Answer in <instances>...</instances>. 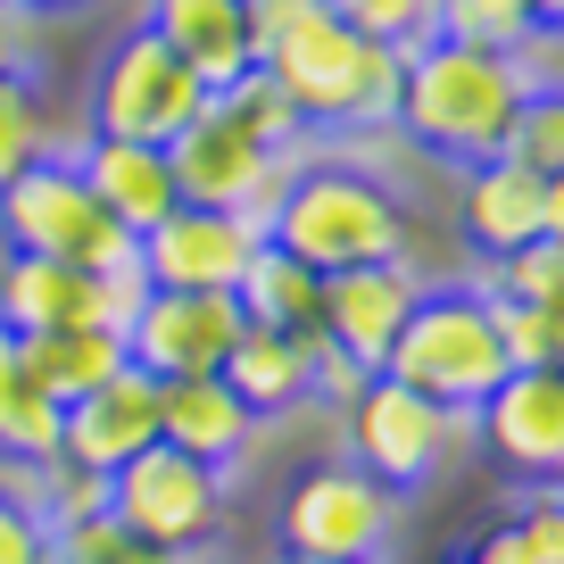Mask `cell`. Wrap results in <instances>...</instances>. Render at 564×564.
<instances>
[{
    "label": "cell",
    "mask_w": 564,
    "mask_h": 564,
    "mask_svg": "<svg viewBox=\"0 0 564 564\" xmlns=\"http://www.w3.org/2000/svg\"><path fill=\"white\" fill-rule=\"evenodd\" d=\"M274 564H324V556H274Z\"/></svg>",
    "instance_id": "60d3db41"
},
{
    "label": "cell",
    "mask_w": 564,
    "mask_h": 564,
    "mask_svg": "<svg viewBox=\"0 0 564 564\" xmlns=\"http://www.w3.org/2000/svg\"><path fill=\"white\" fill-rule=\"evenodd\" d=\"M241 340V300L232 291H150L124 324V357H133L150 382H192L216 373Z\"/></svg>",
    "instance_id": "8fae6325"
},
{
    "label": "cell",
    "mask_w": 564,
    "mask_h": 564,
    "mask_svg": "<svg viewBox=\"0 0 564 564\" xmlns=\"http://www.w3.org/2000/svg\"><path fill=\"white\" fill-rule=\"evenodd\" d=\"M316 340L324 333H265V324H241V340H232V357L216 373H225V390L258 423H274V415H291V406L316 399Z\"/></svg>",
    "instance_id": "d6986e66"
},
{
    "label": "cell",
    "mask_w": 564,
    "mask_h": 564,
    "mask_svg": "<svg viewBox=\"0 0 564 564\" xmlns=\"http://www.w3.org/2000/svg\"><path fill=\"white\" fill-rule=\"evenodd\" d=\"M316 9H324V0H241V18H249V51H274V42H291V34H300V25L307 18H316Z\"/></svg>",
    "instance_id": "d6a6232c"
},
{
    "label": "cell",
    "mask_w": 564,
    "mask_h": 564,
    "mask_svg": "<svg viewBox=\"0 0 564 564\" xmlns=\"http://www.w3.org/2000/svg\"><path fill=\"white\" fill-rule=\"evenodd\" d=\"M25 357H34L42 390H51L58 406L84 399V390H100L108 373L133 366V357H124V333H108V324H75V333H34V340H25Z\"/></svg>",
    "instance_id": "cb8c5ba5"
},
{
    "label": "cell",
    "mask_w": 564,
    "mask_h": 564,
    "mask_svg": "<svg viewBox=\"0 0 564 564\" xmlns=\"http://www.w3.org/2000/svg\"><path fill=\"white\" fill-rule=\"evenodd\" d=\"M141 25H150V34H159V42H166V51H175L208 91L241 84V75L258 67L241 0H150V9H141Z\"/></svg>",
    "instance_id": "ffe728a7"
},
{
    "label": "cell",
    "mask_w": 564,
    "mask_h": 564,
    "mask_svg": "<svg viewBox=\"0 0 564 564\" xmlns=\"http://www.w3.org/2000/svg\"><path fill=\"white\" fill-rule=\"evenodd\" d=\"M465 564H564V490H531L498 531L465 547Z\"/></svg>",
    "instance_id": "d4e9b609"
},
{
    "label": "cell",
    "mask_w": 564,
    "mask_h": 564,
    "mask_svg": "<svg viewBox=\"0 0 564 564\" xmlns=\"http://www.w3.org/2000/svg\"><path fill=\"white\" fill-rule=\"evenodd\" d=\"M265 241L291 249L316 274H340V265H373V258H406V208L382 175L340 159H300L291 166V192H282Z\"/></svg>",
    "instance_id": "3957f363"
},
{
    "label": "cell",
    "mask_w": 564,
    "mask_h": 564,
    "mask_svg": "<svg viewBox=\"0 0 564 564\" xmlns=\"http://www.w3.org/2000/svg\"><path fill=\"white\" fill-rule=\"evenodd\" d=\"M382 373L406 382V390H423V399L457 406V415H474V406L514 373L507 349H498L490 291H474V282H423V300H415V316L399 324Z\"/></svg>",
    "instance_id": "277c9868"
},
{
    "label": "cell",
    "mask_w": 564,
    "mask_h": 564,
    "mask_svg": "<svg viewBox=\"0 0 564 564\" xmlns=\"http://www.w3.org/2000/svg\"><path fill=\"white\" fill-rule=\"evenodd\" d=\"M232 300H241V324H265V333H324L316 307H324V274L300 265L291 249L258 241V258L241 265L232 282Z\"/></svg>",
    "instance_id": "7402d4cb"
},
{
    "label": "cell",
    "mask_w": 564,
    "mask_h": 564,
    "mask_svg": "<svg viewBox=\"0 0 564 564\" xmlns=\"http://www.w3.org/2000/svg\"><path fill=\"white\" fill-rule=\"evenodd\" d=\"M547 241H564V175H547V216H540Z\"/></svg>",
    "instance_id": "74e56055"
},
{
    "label": "cell",
    "mask_w": 564,
    "mask_h": 564,
    "mask_svg": "<svg viewBox=\"0 0 564 564\" xmlns=\"http://www.w3.org/2000/svg\"><path fill=\"white\" fill-rule=\"evenodd\" d=\"M531 91V67L514 51H474V42H415L406 51V84H399V124L423 150V159H448V166H481L507 150L514 133V108Z\"/></svg>",
    "instance_id": "6da1fadb"
},
{
    "label": "cell",
    "mask_w": 564,
    "mask_h": 564,
    "mask_svg": "<svg viewBox=\"0 0 564 564\" xmlns=\"http://www.w3.org/2000/svg\"><path fill=\"white\" fill-rule=\"evenodd\" d=\"M216 108H225L232 124H241L249 141H265V150H307V124H300V108H291V91L274 84L265 67H249L241 84H225V91H208Z\"/></svg>",
    "instance_id": "4316f807"
},
{
    "label": "cell",
    "mask_w": 564,
    "mask_h": 564,
    "mask_svg": "<svg viewBox=\"0 0 564 564\" xmlns=\"http://www.w3.org/2000/svg\"><path fill=\"white\" fill-rule=\"evenodd\" d=\"M0 564H51V531H42V514L25 507V498L0 490Z\"/></svg>",
    "instance_id": "1f68e13d"
},
{
    "label": "cell",
    "mask_w": 564,
    "mask_h": 564,
    "mask_svg": "<svg viewBox=\"0 0 564 564\" xmlns=\"http://www.w3.org/2000/svg\"><path fill=\"white\" fill-rule=\"evenodd\" d=\"M531 9V34H564V0H523Z\"/></svg>",
    "instance_id": "f35d334b"
},
{
    "label": "cell",
    "mask_w": 564,
    "mask_h": 564,
    "mask_svg": "<svg viewBox=\"0 0 564 564\" xmlns=\"http://www.w3.org/2000/svg\"><path fill=\"white\" fill-rule=\"evenodd\" d=\"M540 216H547V175L514 159H481L465 166V199H457V225L481 258H507V249L540 241Z\"/></svg>",
    "instance_id": "44dd1931"
},
{
    "label": "cell",
    "mask_w": 564,
    "mask_h": 564,
    "mask_svg": "<svg viewBox=\"0 0 564 564\" xmlns=\"http://www.w3.org/2000/svg\"><path fill=\"white\" fill-rule=\"evenodd\" d=\"M34 75V9H0V84Z\"/></svg>",
    "instance_id": "e575fe53"
},
{
    "label": "cell",
    "mask_w": 564,
    "mask_h": 564,
    "mask_svg": "<svg viewBox=\"0 0 564 564\" xmlns=\"http://www.w3.org/2000/svg\"><path fill=\"white\" fill-rule=\"evenodd\" d=\"M282 556H324V564H382L399 531V490L366 474L357 457H324L282 490Z\"/></svg>",
    "instance_id": "8992f818"
},
{
    "label": "cell",
    "mask_w": 564,
    "mask_h": 564,
    "mask_svg": "<svg viewBox=\"0 0 564 564\" xmlns=\"http://www.w3.org/2000/svg\"><path fill=\"white\" fill-rule=\"evenodd\" d=\"M258 67L291 91V108H300L307 133H390V124H399L406 51H390V42L357 34V25H340V18H324V9L291 42H274Z\"/></svg>",
    "instance_id": "7a4b0ae2"
},
{
    "label": "cell",
    "mask_w": 564,
    "mask_h": 564,
    "mask_svg": "<svg viewBox=\"0 0 564 564\" xmlns=\"http://www.w3.org/2000/svg\"><path fill=\"white\" fill-rule=\"evenodd\" d=\"M0 324L18 340L34 333H75V324H108V274H84V265H58V258H9L0 265Z\"/></svg>",
    "instance_id": "e0dca14e"
},
{
    "label": "cell",
    "mask_w": 564,
    "mask_h": 564,
    "mask_svg": "<svg viewBox=\"0 0 564 564\" xmlns=\"http://www.w3.org/2000/svg\"><path fill=\"white\" fill-rule=\"evenodd\" d=\"M75 175H84V192L100 199V208L117 216L133 241L183 208L175 166H166V150H150V141H108V133H84V141H75Z\"/></svg>",
    "instance_id": "2e32d148"
},
{
    "label": "cell",
    "mask_w": 564,
    "mask_h": 564,
    "mask_svg": "<svg viewBox=\"0 0 564 564\" xmlns=\"http://www.w3.org/2000/svg\"><path fill=\"white\" fill-rule=\"evenodd\" d=\"M432 9H441V0H324V18L357 25V34L390 42V51H415V42H432Z\"/></svg>",
    "instance_id": "4dcf8cb0"
},
{
    "label": "cell",
    "mask_w": 564,
    "mask_h": 564,
    "mask_svg": "<svg viewBox=\"0 0 564 564\" xmlns=\"http://www.w3.org/2000/svg\"><path fill=\"white\" fill-rule=\"evenodd\" d=\"M258 241L265 232L232 208H175L166 225L141 232V274L150 291H232Z\"/></svg>",
    "instance_id": "4fadbf2b"
},
{
    "label": "cell",
    "mask_w": 564,
    "mask_h": 564,
    "mask_svg": "<svg viewBox=\"0 0 564 564\" xmlns=\"http://www.w3.org/2000/svg\"><path fill=\"white\" fill-rule=\"evenodd\" d=\"M465 441H474V415L423 399V390L390 382V373H373L349 399V457L366 465L382 490H423Z\"/></svg>",
    "instance_id": "30bf717a"
},
{
    "label": "cell",
    "mask_w": 564,
    "mask_h": 564,
    "mask_svg": "<svg viewBox=\"0 0 564 564\" xmlns=\"http://www.w3.org/2000/svg\"><path fill=\"white\" fill-rule=\"evenodd\" d=\"M0 241H9V258H58V265H84V274L141 265V241L84 192L75 159H42L0 192Z\"/></svg>",
    "instance_id": "5b68a950"
},
{
    "label": "cell",
    "mask_w": 564,
    "mask_h": 564,
    "mask_svg": "<svg viewBox=\"0 0 564 564\" xmlns=\"http://www.w3.org/2000/svg\"><path fill=\"white\" fill-rule=\"evenodd\" d=\"M18 9H91V0H18Z\"/></svg>",
    "instance_id": "ab89813d"
},
{
    "label": "cell",
    "mask_w": 564,
    "mask_h": 564,
    "mask_svg": "<svg viewBox=\"0 0 564 564\" xmlns=\"http://www.w3.org/2000/svg\"><path fill=\"white\" fill-rule=\"evenodd\" d=\"M0 9H18V0H0Z\"/></svg>",
    "instance_id": "b9f144b4"
},
{
    "label": "cell",
    "mask_w": 564,
    "mask_h": 564,
    "mask_svg": "<svg viewBox=\"0 0 564 564\" xmlns=\"http://www.w3.org/2000/svg\"><path fill=\"white\" fill-rule=\"evenodd\" d=\"M58 159V117H51V91L34 75H9L0 84V192L25 175V166Z\"/></svg>",
    "instance_id": "484cf974"
},
{
    "label": "cell",
    "mask_w": 564,
    "mask_h": 564,
    "mask_svg": "<svg viewBox=\"0 0 564 564\" xmlns=\"http://www.w3.org/2000/svg\"><path fill=\"white\" fill-rule=\"evenodd\" d=\"M474 432L523 490H564V366H514L474 406Z\"/></svg>",
    "instance_id": "7c38bea8"
},
{
    "label": "cell",
    "mask_w": 564,
    "mask_h": 564,
    "mask_svg": "<svg viewBox=\"0 0 564 564\" xmlns=\"http://www.w3.org/2000/svg\"><path fill=\"white\" fill-rule=\"evenodd\" d=\"M300 159H307V150H265V141H249L216 100L166 141V166H175L183 208H232V216H249L258 232L274 225V208H282V192H291V166H300Z\"/></svg>",
    "instance_id": "ba28073f"
},
{
    "label": "cell",
    "mask_w": 564,
    "mask_h": 564,
    "mask_svg": "<svg viewBox=\"0 0 564 564\" xmlns=\"http://www.w3.org/2000/svg\"><path fill=\"white\" fill-rule=\"evenodd\" d=\"M540 333H547V366H564V300L540 307Z\"/></svg>",
    "instance_id": "8d00e7d4"
},
{
    "label": "cell",
    "mask_w": 564,
    "mask_h": 564,
    "mask_svg": "<svg viewBox=\"0 0 564 564\" xmlns=\"http://www.w3.org/2000/svg\"><path fill=\"white\" fill-rule=\"evenodd\" d=\"M498 159L531 166V175H564V84H531L514 108V133Z\"/></svg>",
    "instance_id": "f546056e"
},
{
    "label": "cell",
    "mask_w": 564,
    "mask_h": 564,
    "mask_svg": "<svg viewBox=\"0 0 564 564\" xmlns=\"http://www.w3.org/2000/svg\"><path fill=\"white\" fill-rule=\"evenodd\" d=\"M415 300H423L415 258L340 265V274H324V307H316V324H324V340H333V349H349L357 366L382 373V357H390V340H399V324L415 316Z\"/></svg>",
    "instance_id": "5bb4252c"
},
{
    "label": "cell",
    "mask_w": 564,
    "mask_h": 564,
    "mask_svg": "<svg viewBox=\"0 0 564 564\" xmlns=\"http://www.w3.org/2000/svg\"><path fill=\"white\" fill-rule=\"evenodd\" d=\"M432 34L441 42H474V51H514V58L540 42L523 0H441V9H432Z\"/></svg>",
    "instance_id": "83f0119b"
},
{
    "label": "cell",
    "mask_w": 564,
    "mask_h": 564,
    "mask_svg": "<svg viewBox=\"0 0 564 564\" xmlns=\"http://www.w3.org/2000/svg\"><path fill=\"white\" fill-rule=\"evenodd\" d=\"M199 108H208V84H199L150 25L117 34L100 51V67H91V133H108V141H150V150H166Z\"/></svg>",
    "instance_id": "52a82bcc"
},
{
    "label": "cell",
    "mask_w": 564,
    "mask_h": 564,
    "mask_svg": "<svg viewBox=\"0 0 564 564\" xmlns=\"http://www.w3.org/2000/svg\"><path fill=\"white\" fill-rule=\"evenodd\" d=\"M58 415L67 406L42 390L34 357H25V340L0 324V465H34L58 448Z\"/></svg>",
    "instance_id": "603a6c76"
},
{
    "label": "cell",
    "mask_w": 564,
    "mask_h": 564,
    "mask_svg": "<svg viewBox=\"0 0 564 564\" xmlns=\"http://www.w3.org/2000/svg\"><path fill=\"white\" fill-rule=\"evenodd\" d=\"M150 441H159V382L141 366L108 373L100 390L67 399V415H58V457L91 465V474H117V465L141 457Z\"/></svg>",
    "instance_id": "9a60e30c"
},
{
    "label": "cell",
    "mask_w": 564,
    "mask_h": 564,
    "mask_svg": "<svg viewBox=\"0 0 564 564\" xmlns=\"http://www.w3.org/2000/svg\"><path fill=\"white\" fill-rule=\"evenodd\" d=\"M373 382V366H357L349 349H333V340H316V399L324 406H340V415H349V399L357 390Z\"/></svg>",
    "instance_id": "836d02e7"
},
{
    "label": "cell",
    "mask_w": 564,
    "mask_h": 564,
    "mask_svg": "<svg viewBox=\"0 0 564 564\" xmlns=\"http://www.w3.org/2000/svg\"><path fill=\"white\" fill-rule=\"evenodd\" d=\"M159 441L232 474L258 448V415L225 390V373H192V382H159Z\"/></svg>",
    "instance_id": "ac0fdd59"
},
{
    "label": "cell",
    "mask_w": 564,
    "mask_h": 564,
    "mask_svg": "<svg viewBox=\"0 0 564 564\" xmlns=\"http://www.w3.org/2000/svg\"><path fill=\"white\" fill-rule=\"evenodd\" d=\"M474 291H490V300H523V307H556L564 300V241H547V232H540V241L490 258V274H481Z\"/></svg>",
    "instance_id": "f1b7e54d"
},
{
    "label": "cell",
    "mask_w": 564,
    "mask_h": 564,
    "mask_svg": "<svg viewBox=\"0 0 564 564\" xmlns=\"http://www.w3.org/2000/svg\"><path fill=\"white\" fill-rule=\"evenodd\" d=\"M108 523H117L124 540L199 556V547L216 540V523H225V474L183 457V448H166V441H150L141 457H124L117 474H108Z\"/></svg>",
    "instance_id": "9c48e42d"
},
{
    "label": "cell",
    "mask_w": 564,
    "mask_h": 564,
    "mask_svg": "<svg viewBox=\"0 0 564 564\" xmlns=\"http://www.w3.org/2000/svg\"><path fill=\"white\" fill-rule=\"evenodd\" d=\"M117 564H192L183 547H150V540H124L117 547Z\"/></svg>",
    "instance_id": "d590c367"
}]
</instances>
